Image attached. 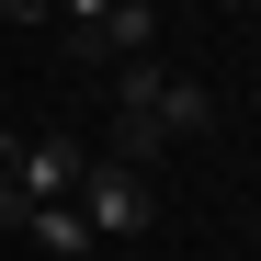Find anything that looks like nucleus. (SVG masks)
<instances>
[{
    "label": "nucleus",
    "mask_w": 261,
    "mask_h": 261,
    "mask_svg": "<svg viewBox=\"0 0 261 261\" xmlns=\"http://www.w3.org/2000/svg\"><path fill=\"white\" fill-rule=\"evenodd\" d=\"M250 114H261V91H250Z\"/></svg>",
    "instance_id": "7"
},
{
    "label": "nucleus",
    "mask_w": 261,
    "mask_h": 261,
    "mask_svg": "<svg viewBox=\"0 0 261 261\" xmlns=\"http://www.w3.org/2000/svg\"><path fill=\"white\" fill-rule=\"evenodd\" d=\"M0 23H57V0H0Z\"/></svg>",
    "instance_id": "5"
},
{
    "label": "nucleus",
    "mask_w": 261,
    "mask_h": 261,
    "mask_svg": "<svg viewBox=\"0 0 261 261\" xmlns=\"http://www.w3.org/2000/svg\"><path fill=\"white\" fill-rule=\"evenodd\" d=\"M68 204H80V227H91V250H102V239H137L148 216H159L148 170H114L102 148H91V170H80V193H68Z\"/></svg>",
    "instance_id": "1"
},
{
    "label": "nucleus",
    "mask_w": 261,
    "mask_h": 261,
    "mask_svg": "<svg viewBox=\"0 0 261 261\" xmlns=\"http://www.w3.org/2000/svg\"><path fill=\"white\" fill-rule=\"evenodd\" d=\"M57 23H68V46H80V57H102V34H114V0H57Z\"/></svg>",
    "instance_id": "4"
},
{
    "label": "nucleus",
    "mask_w": 261,
    "mask_h": 261,
    "mask_svg": "<svg viewBox=\"0 0 261 261\" xmlns=\"http://www.w3.org/2000/svg\"><path fill=\"white\" fill-rule=\"evenodd\" d=\"M23 239L46 250V261H91V227H80V204H34V216H23Z\"/></svg>",
    "instance_id": "3"
},
{
    "label": "nucleus",
    "mask_w": 261,
    "mask_h": 261,
    "mask_svg": "<svg viewBox=\"0 0 261 261\" xmlns=\"http://www.w3.org/2000/svg\"><path fill=\"white\" fill-rule=\"evenodd\" d=\"M80 170H91V148H80V137H34V148H12L0 193L34 216V204H68V193H80Z\"/></svg>",
    "instance_id": "2"
},
{
    "label": "nucleus",
    "mask_w": 261,
    "mask_h": 261,
    "mask_svg": "<svg viewBox=\"0 0 261 261\" xmlns=\"http://www.w3.org/2000/svg\"><path fill=\"white\" fill-rule=\"evenodd\" d=\"M12 148H23V137H12V125H0V170H12Z\"/></svg>",
    "instance_id": "6"
}]
</instances>
